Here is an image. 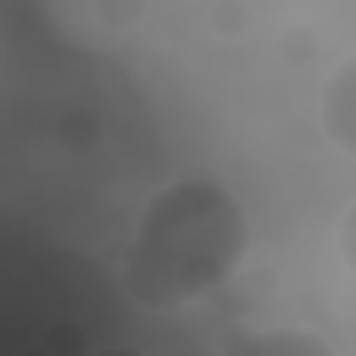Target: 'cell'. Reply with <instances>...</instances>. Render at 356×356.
Masks as SVG:
<instances>
[{
	"label": "cell",
	"instance_id": "obj_2",
	"mask_svg": "<svg viewBox=\"0 0 356 356\" xmlns=\"http://www.w3.org/2000/svg\"><path fill=\"white\" fill-rule=\"evenodd\" d=\"M222 356H339L328 345V334L300 328V323H261V328H239L228 334Z\"/></svg>",
	"mask_w": 356,
	"mask_h": 356
},
{
	"label": "cell",
	"instance_id": "obj_3",
	"mask_svg": "<svg viewBox=\"0 0 356 356\" xmlns=\"http://www.w3.org/2000/svg\"><path fill=\"white\" fill-rule=\"evenodd\" d=\"M317 122L328 134L334 150H356V61H339L328 72V83L317 89Z\"/></svg>",
	"mask_w": 356,
	"mask_h": 356
},
{
	"label": "cell",
	"instance_id": "obj_1",
	"mask_svg": "<svg viewBox=\"0 0 356 356\" xmlns=\"http://www.w3.org/2000/svg\"><path fill=\"white\" fill-rule=\"evenodd\" d=\"M250 250V211L245 200L211 178H167L145 195L128 250H122V289L145 312H184L222 289Z\"/></svg>",
	"mask_w": 356,
	"mask_h": 356
},
{
	"label": "cell",
	"instance_id": "obj_4",
	"mask_svg": "<svg viewBox=\"0 0 356 356\" xmlns=\"http://www.w3.org/2000/svg\"><path fill=\"white\" fill-rule=\"evenodd\" d=\"M83 356H145L139 345H95V350H83Z\"/></svg>",
	"mask_w": 356,
	"mask_h": 356
}]
</instances>
